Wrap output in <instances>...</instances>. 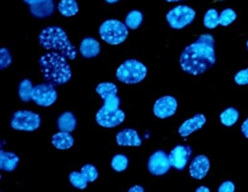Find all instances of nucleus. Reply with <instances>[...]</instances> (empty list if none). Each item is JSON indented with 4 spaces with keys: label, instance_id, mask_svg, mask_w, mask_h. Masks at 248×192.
Here are the masks:
<instances>
[{
    "label": "nucleus",
    "instance_id": "3",
    "mask_svg": "<svg viewBox=\"0 0 248 192\" xmlns=\"http://www.w3.org/2000/svg\"><path fill=\"white\" fill-rule=\"evenodd\" d=\"M39 44L46 51L58 52L70 60H75L77 57L76 47L72 44L64 30L59 27L43 29L39 35Z\"/></svg>",
    "mask_w": 248,
    "mask_h": 192
},
{
    "label": "nucleus",
    "instance_id": "23",
    "mask_svg": "<svg viewBox=\"0 0 248 192\" xmlns=\"http://www.w3.org/2000/svg\"><path fill=\"white\" fill-rule=\"evenodd\" d=\"M238 119H239V111L237 109H234L233 107H229L225 109L220 115L221 123L227 127L232 126L233 124L238 121Z\"/></svg>",
    "mask_w": 248,
    "mask_h": 192
},
{
    "label": "nucleus",
    "instance_id": "6",
    "mask_svg": "<svg viewBox=\"0 0 248 192\" xmlns=\"http://www.w3.org/2000/svg\"><path fill=\"white\" fill-rule=\"evenodd\" d=\"M41 124L40 116L30 110H18L12 116L11 126L16 131L34 132Z\"/></svg>",
    "mask_w": 248,
    "mask_h": 192
},
{
    "label": "nucleus",
    "instance_id": "7",
    "mask_svg": "<svg viewBox=\"0 0 248 192\" xmlns=\"http://www.w3.org/2000/svg\"><path fill=\"white\" fill-rule=\"evenodd\" d=\"M196 12L187 5H178L170 10L166 15V20L170 28L181 30L194 21Z\"/></svg>",
    "mask_w": 248,
    "mask_h": 192
},
{
    "label": "nucleus",
    "instance_id": "14",
    "mask_svg": "<svg viewBox=\"0 0 248 192\" xmlns=\"http://www.w3.org/2000/svg\"><path fill=\"white\" fill-rule=\"evenodd\" d=\"M206 123V118L204 115H196L190 119L186 120L179 128V134L185 138L195 133L198 129H201Z\"/></svg>",
    "mask_w": 248,
    "mask_h": 192
},
{
    "label": "nucleus",
    "instance_id": "12",
    "mask_svg": "<svg viewBox=\"0 0 248 192\" xmlns=\"http://www.w3.org/2000/svg\"><path fill=\"white\" fill-rule=\"evenodd\" d=\"M191 156V148L186 145H178L169 154L170 165L178 170H183Z\"/></svg>",
    "mask_w": 248,
    "mask_h": 192
},
{
    "label": "nucleus",
    "instance_id": "2",
    "mask_svg": "<svg viewBox=\"0 0 248 192\" xmlns=\"http://www.w3.org/2000/svg\"><path fill=\"white\" fill-rule=\"evenodd\" d=\"M39 65L43 78L55 86L65 84L72 78V71L67 58L58 52L43 55L39 59Z\"/></svg>",
    "mask_w": 248,
    "mask_h": 192
},
{
    "label": "nucleus",
    "instance_id": "35",
    "mask_svg": "<svg viewBox=\"0 0 248 192\" xmlns=\"http://www.w3.org/2000/svg\"><path fill=\"white\" fill-rule=\"evenodd\" d=\"M23 1L26 2V3H28L29 5H33V4L37 3V2H39L40 0H23Z\"/></svg>",
    "mask_w": 248,
    "mask_h": 192
},
{
    "label": "nucleus",
    "instance_id": "36",
    "mask_svg": "<svg viewBox=\"0 0 248 192\" xmlns=\"http://www.w3.org/2000/svg\"><path fill=\"white\" fill-rule=\"evenodd\" d=\"M196 191L197 192H209V189L207 187H200V188L196 189Z\"/></svg>",
    "mask_w": 248,
    "mask_h": 192
},
{
    "label": "nucleus",
    "instance_id": "1",
    "mask_svg": "<svg viewBox=\"0 0 248 192\" xmlns=\"http://www.w3.org/2000/svg\"><path fill=\"white\" fill-rule=\"evenodd\" d=\"M215 62V39L209 34L201 35L194 43L186 46L180 57L182 70L194 76L205 73Z\"/></svg>",
    "mask_w": 248,
    "mask_h": 192
},
{
    "label": "nucleus",
    "instance_id": "19",
    "mask_svg": "<svg viewBox=\"0 0 248 192\" xmlns=\"http://www.w3.org/2000/svg\"><path fill=\"white\" fill-rule=\"evenodd\" d=\"M52 144L54 147L60 150H66L74 145V138L70 133L60 132L58 133H55L52 138Z\"/></svg>",
    "mask_w": 248,
    "mask_h": 192
},
{
    "label": "nucleus",
    "instance_id": "15",
    "mask_svg": "<svg viewBox=\"0 0 248 192\" xmlns=\"http://www.w3.org/2000/svg\"><path fill=\"white\" fill-rule=\"evenodd\" d=\"M30 12L36 18H47L55 12L54 0H40L33 5H30Z\"/></svg>",
    "mask_w": 248,
    "mask_h": 192
},
{
    "label": "nucleus",
    "instance_id": "32",
    "mask_svg": "<svg viewBox=\"0 0 248 192\" xmlns=\"http://www.w3.org/2000/svg\"><path fill=\"white\" fill-rule=\"evenodd\" d=\"M220 192H233L234 191V185L232 182H224L221 184L219 187Z\"/></svg>",
    "mask_w": 248,
    "mask_h": 192
},
{
    "label": "nucleus",
    "instance_id": "21",
    "mask_svg": "<svg viewBox=\"0 0 248 192\" xmlns=\"http://www.w3.org/2000/svg\"><path fill=\"white\" fill-rule=\"evenodd\" d=\"M58 11L62 16L73 17L78 13L79 7L76 0H60L58 3Z\"/></svg>",
    "mask_w": 248,
    "mask_h": 192
},
{
    "label": "nucleus",
    "instance_id": "27",
    "mask_svg": "<svg viewBox=\"0 0 248 192\" xmlns=\"http://www.w3.org/2000/svg\"><path fill=\"white\" fill-rule=\"evenodd\" d=\"M111 168L115 171L122 172L127 168L128 165V160L124 156V154H116V156L111 159Z\"/></svg>",
    "mask_w": 248,
    "mask_h": 192
},
{
    "label": "nucleus",
    "instance_id": "20",
    "mask_svg": "<svg viewBox=\"0 0 248 192\" xmlns=\"http://www.w3.org/2000/svg\"><path fill=\"white\" fill-rule=\"evenodd\" d=\"M58 128L60 132H65V133H72L75 131L77 121L74 114L70 113V111H66V113L62 114L58 118Z\"/></svg>",
    "mask_w": 248,
    "mask_h": 192
},
{
    "label": "nucleus",
    "instance_id": "9",
    "mask_svg": "<svg viewBox=\"0 0 248 192\" xmlns=\"http://www.w3.org/2000/svg\"><path fill=\"white\" fill-rule=\"evenodd\" d=\"M124 120H125V114L120 108L116 110H109L101 107L96 115V122L104 128L117 127Z\"/></svg>",
    "mask_w": 248,
    "mask_h": 192
},
{
    "label": "nucleus",
    "instance_id": "4",
    "mask_svg": "<svg viewBox=\"0 0 248 192\" xmlns=\"http://www.w3.org/2000/svg\"><path fill=\"white\" fill-rule=\"evenodd\" d=\"M147 75V67L135 59L126 60L118 67L116 77L120 82L125 84H137Z\"/></svg>",
    "mask_w": 248,
    "mask_h": 192
},
{
    "label": "nucleus",
    "instance_id": "18",
    "mask_svg": "<svg viewBox=\"0 0 248 192\" xmlns=\"http://www.w3.org/2000/svg\"><path fill=\"white\" fill-rule=\"evenodd\" d=\"M19 163V158L10 151H0V169L4 171H14Z\"/></svg>",
    "mask_w": 248,
    "mask_h": 192
},
{
    "label": "nucleus",
    "instance_id": "10",
    "mask_svg": "<svg viewBox=\"0 0 248 192\" xmlns=\"http://www.w3.org/2000/svg\"><path fill=\"white\" fill-rule=\"evenodd\" d=\"M170 166L169 154H166L165 151L159 150L151 156L148 160L147 168L154 176H163L170 170Z\"/></svg>",
    "mask_w": 248,
    "mask_h": 192
},
{
    "label": "nucleus",
    "instance_id": "29",
    "mask_svg": "<svg viewBox=\"0 0 248 192\" xmlns=\"http://www.w3.org/2000/svg\"><path fill=\"white\" fill-rule=\"evenodd\" d=\"M81 172L82 175L85 177V178L88 179L89 183L92 182H95L97 177H98V171L97 168L92 164H86L84 165L82 168H81Z\"/></svg>",
    "mask_w": 248,
    "mask_h": 192
},
{
    "label": "nucleus",
    "instance_id": "33",
    "mask_svg": "<svg viewBox=\"0 0 248 192\" xmlns=\"http://www.w3.org/2000/svg\"><path fill=\"white\" fill-rule=\"evenodd\" d=\"M242 133L248 139V119H246L244 123L242 124Z\"/></svg>",
    "mask_w": 248,
    "mask_h": 192
},
{
    "label": "nucleus",
    "instance_id": "25",
    "mask_svg": "<svg viewBox=\"0 0 248 192\" xmlns=\"http://www.w3.org/2000/svg\"><path fill=\"white\" fill-rule=\"evenodd\" d=\"M220 24L219 22V13L218 11L215 9H210L206 12V14L204 15V26L207 29L213 30L217 28Z\"/></svg>",
    "mask_w": 248,
    "mask_h": 192
},
{
    "label": "nucleus",
    "instance_id": "38",
    "mask_svg": "<svg viewBox=\"0 0 248 192\" xmlns=\"http://www.w3.org/2000/svg\"><path fill=\"white\" fill-rule=\"evenodd\" d=\"M167 2H177V1H182V0H166Z\"/></svg>",
    "mask_w": 248,
    "mask_h": 192
},
{
    "label": "nucleus",
    "instance_id": "22",
    "mask_svg": "<svg viewBox=\"0 0 248 192\" xmlns=\"http://www.w3.org/2000/svg\"><path fill=\"white\" fill-rule=\"evenodd\" d=\"M34 86L32 84V81L29 79H24L23 81L20 82L19 89H18V95L23 102H29L32 100V94H33Z\"/></svg>",
    "mask_w": 248,
    "mask_h": 192
},
{
    "label": "nucleus",
    "instance_id": "30",
    "mask_svg": "<svg viewBox=\"0 0 248 192\" xmlns=\"http://www.w3.org/2000/svg\"><path fill=\"white\" fill-rule=\"evenodd\" d=\"M12 55L8 48L2 47L0 49V69L4 70L12 63Z\"/></svg>",
    "mask_w": 248,
    "mask_h": 192
},
{
    "label": "nucleus",
    "instance_id": "26",
    "mask_svg": "<svg viewBox=\"0 0 248 192\" xmlns=\"http://www.w3.org/2000/svg\"><path fill=\"white\" fill-rule=\"evenodd\" d=\"M70 182L77 189H85L86 186L89 184V181L85 178V177L82 175V172L80 171H73L70 177Z\"/></svg>",
    "mask_w": 248,
    "mask_h": 192
},
{
    "label": "nucleus",
    "instance_id": "39",
    "mask_svg": "<svg viewBox=\"0 0 248 192\" xmlns=\"http://www.w3.org/2000/svg\"><path fill=\"white\" fill-rule=\"evenodd\" d=\"M247 49H248V41H247Z\"/></svg>",
    "mask_w": 248,
    "mask_h": 192
},
{
    "label": "nucleus",
    "instance_id": "37",
    "mask_svg": "<svg viewBox=\"0 0 248 192\" xmlns=\"http://www.w3.org/2000/svg\"><path fill=\"white\" fill-rule=\"evenodd\" d=\"M105 1H107L108 3H116L119 1V0H105Z\"/></svg>",
    "mask_w": 248,
    "mask_h": 192
},
{
    "label": "nucleus",
    "instance_id": "24",
    "mask_svg": "<svg viewBox=\"0 0 248 192\" xmlns=\"http://www.w3.org/2000/svg\"><path fill=\"white\" fill-rule=\"evenodd\" d=\"M142 21H143V15L139 11L129 12L125 18V26L131 30H137Z\"/></svg>",
    "mask_w": 248,
    "mask_h": 192
},
{
    "label": "nucleus",
    "instance_id": "11",
    "mask_svg": "<svg viewBox=\"0 0 248 192\" xmlns=\"http://www.w3.org/2000/svg\"><path fill=\"white\" fill-rule=\"evenodd\" d=\"M178 103L173 97L165 96L158 99L154 104V114L159 119H166L176 114Z\"/></svg>",
    "mask_w": 248,
    "mask_h": 192
},
{
    "label": "nucleus",
    "instance_id": "31",
    "mask_svg": "<svg viewBox=\"0 0 248 192\" xmlns=\"http://www.w3.org/2000/svg\"><path fill=\"white\" fill-rule=\"evenodd\" d=\"M234 81L239 85H247L248 84V69L242 70L235 74Z\"/></svg>",
    "mask_w": 248,
    "mask_h": 192
},
{
    "label": "nucleus",
    "instance_id": "13",
    "mask_svg": "<svg viewBox=\"0 0 248 192\" xmlns=\"http://www.w3.org/2000/svg\"><path fill=\"white\" fill-rule=\"evenodd\" d=\"M209 170V160L206 156H198L196 157L189 166V175L191 177L196 179H202L206 177Z\"/></svg>",
    "mask_w": 248,
    "mask_h": 192
},
{
    "label": "nucleus",
    "instance_id": "5",
    "mask_svg": "<svg viewBox=\"0 0 248 192\" xmlns=\"http://www.w3.org/2000/svg\"><path fill=\"white\" fill-rule=\"evenodd\" d=\"M101 39L110 45L121 44L128 36V28L119 20L110 19L104 21L99 29Z\"/></svg>",
    "mask_w": 248,
    "mask_h": 192
},
{
    "label": "nucleus",
    "instance_id": "8",
    "mask_svg": "<svg viewBox=\"0 0 248 192\" xmlns=\"http://www.w3.org/2000/svg\"><path fill=\"white\" fill-rule=\"evenodd\" d=\"M57 90L52 83H42L35 86L32 94V100L39 106L47 107L57 100Z\"/></svg>",
    "mask_w": 248,
    "mask_h": 192
},
{
    "label": "nucleus",
    "instance_id": "34",
    "mask_svg": "<svg viewBox=\"0 0 248 192\" xmlns=\"http://www.w3.org/2000/svg\"><path fill=\"white\" fill-rule=\"evenodd\" d=\"M139 191H140V192H143V191H144V188H142L141 186H139V185L134 186V187L128 189V192H139Z\"/></svg>",
    "mask_w": 248,
    "mask_h": 192
},
{
    "label": "nucleus",
    "instance_id": "28",
    "mask_svg": "<svg viewBox=\"0 0 248 192\" xmlns=\"http://www.w3.org/2000/svg\"><path fill=\"white\" fill-rule=\"evenodd\" d=\"M235 18H237V14H235L233 10L225 9L224 11L221 12V14H219L220 26L228 27L229 24H232L235 20Z\"/></svg>",
    "mask_w": 248,
    "mask_h": 192
},
{
    "label": "nucleus",
    "instance_id": "17",
    "mask_svg": "<svg viewBox=\"0 0 248 192\" xmlns=\"http://www.w3.org/2000/svg\"><path fill=\"white\" fill-rule=\"evenodd\" d=\"M100 43L96 39L92 38V37H88V38H84L80 43L79 51L84 58L91 59L97 57L100 54Z\"/></svg>",
    "mask_w": 248,
    "mask_h": 192
},
{
    "label": "nucleus",
    "instance_id": "16",
    "mask_svg": "<svg viewBox=\"0 0 248 192\" xmlns=\"http://www.w3.org/2000/svg\"><path fill=\"white\" fill-rule=\"evenodd\" d=\"M117 144L119 146H140L142 140L139 137L138 133L135 129H123L122 132L117 134Z\"/></svg>",
    "mask_w": 248,
    "mask_h": 192
}]
</instances>
